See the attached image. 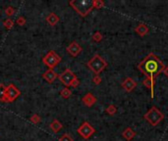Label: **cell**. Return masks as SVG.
Listing matches in <instances>:
<instances>
[{
    "label": "cell",
    "instance_id": "6da1fadb",
    "mask_svg": "<svg viewBox=\"0 0 168 141\" xmlns=\"http://www.w3.org/2000/svg\"><path fill=\"white\" fill-rule=\"evenodd\" d=\"M164 68H165L164 63L154 53H149L138 65V69L141 70L142 74H144L145 76L152 77V79L157 76L159 74H161Z\"/></svg>",
    "mask_w": 168,
    "mask_h": 141
},
{
    "label": "cell",
    "instance_id": "7a4b0ae2",
    "mask_svg": "<svg viewBox=\"0 0 168 141\" xmlns=\"http://www.w3.org/2000/svg\"><path fill=\"white\" fill-rule=\"evenodd\" d=\"M69 5L82 17H86L93 9V0H72Z\"/></svg>",
    "mask_w": 168,
    "mask_h": 141
},
{
    "label": "cell",
    "instance_id": "3957f363",
    "mask_svg": "<svg viewBox=\"0 0 168 141\" xmlns=\"http://www.w3.org/2000/svg\"><path fill=\"white\" fill-rule=\"evenodd\" d=\"M87 66L95 75H99L107 67V63L100 55L95 54V56L87 63Z\"/></svg>",
    "mask_w": 168,
    "mask_h": 141
},
{
    "label": "cell",
    "instance_id": "277c9868",
    "mask_svg": "<svg viewBox=\"0 0 168 141\" xmlns=\"http://www.w3.org/2000/svg\"><path fill=\"white\" fill-rule=\"evenodd\" d=\"M144 118L145 121H148L149 124L152 125V127H155V125H157L164 118V115L160 112L156 107L154 106L144 115Z\"/></svg>",
    "mask_w": 168,
    "mask_h": 141
},
{
    "label": "cell",
    "instance_id": "5b68a950",
    "mask_svg": "<svg viewBox=\"0 0 168 141\" xmlns=\"http://www.w3.org/2000/svg\"><path fill=\"white\" fill-rule=\"evenodd\" d=\"M61 62V57L56 53L54 50H50L47 52V54L42 58V63L47 66L49 69L53 70L59 63Z\"/></svg>",
    "mask_w": 168,
    "mask_h": 141
},
{
    "label": "cell",
    "instance_id": "8992f818",
    "mask_svg": "<svg viewBox=\"0 0 168 141\" xmlns=\"http://www.w3.org/2000/svg\"><path fill=\"white\" fill-rule=\"evenodd\" d=\"M21 95L20 89L15 86L13 83H10L8 86H6V91H5V103H11L15 101L19 96Z\"/></svg>",
    "mask_w": 168,
    "mask_h": 141
},
{
    "label": "cell",
    "instance_id": "52a82bcc",
    "mask_svg": "<svg viewBox=\"0 0 168 141\" xmlns=\"http://www.w3.org/2000/svg\"><path fill=\"white\" fill-rule=\"evenodd\" d=\"M77 132L79 133L84 139H89V137L95 132V129L89 122H84L79 127V128L77 129Z\"/></svg>",
    "mask_w": 168,
    "mask_h": 141
},
{
    "label": "cell",
    "instance_id": "ba28073f",
    "mask_svg": "<svg viewBox=\"0 0 168 141\" xmlns=\"http://www.w3.org/2000/svg\"><path fill=\"white\" fill-rule=\"evenodd\" d=\"M58 80L61 81V82L65 85V87H69L71 86V84H72V82L74 81L75 79H77L76 75L70 69L67 68L64 72H63L62 74H60V75H58Z\"/></svg>",
    "mask_w": 168,
    "mask_h": 141
},
{
    "label": "cell",
    "instance_id": "9c48e42d",
    "mask_svg": "<svg viewBox=\"0 0 168 141\" xmlns=\"http://www.w3.org/2000/svg\"><path fill=\"white\" fill-rule=\"evenodd\" d=\"M66 51L68 52L72 57H77L78 55L83 51V47H82L78 42L73 41V42H71L68 46H67Z\"/></svg>",
    "mask_w": 168,
    "mask_h": 141
},
{
    "label": "cell",
    "instance_id": "30bf717a",
    "mask_svg": "<svg viewBox=\"0 0 168 141\" xmlns=\"http://www.w3.org/2000/svg\"><path fill=\"white\" fill-rule=\"evenodd\" d=\"M121 85L127 92H131V91H133L136 88L137 82L133 79H131V77H126V79L122 81Z\"/></svg>",
    "mask_w": 168,
    "mask_h": 141
},
{
    "label": "cell",
    "instance_id": "8fae6325",
    "mask_svg": "<svg viewBox=\"0 0 168 141\" xmlns=\"http://www.w3.org/2000/svg\"><path fill=\"white\" fill-rule=\"evenodd\" d=\"M57 76H58V75L55 73V70L52 69H48L47 70H45V72L42 74V77L47 81L48 83L53 82V81L57 79Z\"/></svg>",
    "mask_w": 168,
    "mask_h": 141
},
{
    "label": "cell",
    "instance_id": "7c38bea8",
    "mask_svg": "<svg viewBox=\"0 0 168 141\" xmlns=\"http://www.w3.org/2000/svg\"><path fill=\"white\" fill-rule=\"evenodd\" d=\"M82 101L87 107H92L96 103V97L91 92H89L82 98Z\"/></svg>",
    "mask_w": 168,
    "mask_h": 141
},
{
    "label": "cell",
    "instance_id": "4fadbf2b",
    "mask_svg": "<svg viewBox=\"0 0 168 141\" xmlns=\"http://www.w3.org/2000/svg\"><path fill=\"white\" fill-rule=\"evenodd\" d=\"M143 84H144V86H145L147 88H148L149 90H151V98H154V79H152V77L145 76V79L143 80Z\"/></svg>",
    "mask_w": 168,
    "mask_h": 141
},
{
    "label": "cell",
    "instance_id": "5bb4252c",
    "mask_svg": "<svg viewBox=\"0 0 168 141\" xmlns=\"http://www.w3.org/2000/svg\"><path fill=\"white\" fill-rule=\"evenodd\" d=\"M135 32L139 34L140 36H145L147 35L148 32H149V28L147 25L145 24H140L139 26H137L136 28H135Z\"/></svg>",
    "mask_w": 168,
    "mask_h": 141
},
{
    "label": "cell",
    "instance_id": "9a60e30c",
    "mask_svg": "<svg viewBox=\"0 0 168 141\" xmlns=\"http://www.w3.org/2000/svg\"><path fill=\"white\" fill-rule=\"evenodd\" d=\"M59 21H60L59 16L58 15H56L55 13H49L48 14V16L46 17V22L50 26H52V27L55 26V25H57Z\"/></svg>",
    "mask_w": 168,
    "mask_h": 141
},
{
    "label": "cell",
    "instance_id": "2e32d148",
    "mask_svg": "<svg viewBox=\"0 0 168 141\" xmlns=\"http://www.w3.org/2000/svg\"><path fill=\"white\" fill-rule=\"evenodd\" d=\"M122 136L124 137L127 141H131L134 137L136 136V132L134 131L131 128H126L125 130L122 132Z\"/></svg>",
    "mask_w": 168,
    "mask_h": 141
},
{
    "label": "cell",
    "instance_id": "e0dca14e",
    "mask_svg": "<svg viewBox=\"0 0 168 141\" xmlns=\"http://www.w3.org/2000/svg\"><path fill=\"white\" fill-rule=\"evenodd\" d=\"M49 128H50V129H51L52 131L56 133V132H58L63 128V125H62V124H61L60 122L55 118V120H53V121L51 122V124H49Z\"/></svg>",
    "mask_w": 168,
    "mask_h": 141
},
{
    "label": "cell",
    "instance_id": "ac0fdd59",
    "mask_svg": "<svg viewBox=\"0 0 168 141\" xmlns=\"http://www.w3.org/2000/svg\"><path fill=\"white\" fill-rule=\"evenodd\" d=\"M60 95L62 96L63 98L68 99L69 97H71V95H72V92H71V90L69 89V87H64L60 91Z\"/></svg>",
    "mask_w": 168,
    "mask_h": 141
},
{
    "label": "cell",
    "instance_id": "d6986e66",
    "mask_svg": "<svg viewBox=\"0 0 168 141\" xmlns=\"http://www.w3.org/2000/svg\"><path fill=\"white\" fill-rule=\"evenodd\" d=\"M5 91L6 86L3 83H0V101L5 102Z\"/></svg>",
    "mask_w": 168,
    "mask_h": 141
},
{
    "label": "cell",
    "instance_id": "ffe728a7",
    "mask_svg": "<svg viewBox=\"0 0 168 141\" xmlns=\"http://www.w3.org/2000/svg\"><path fill=\"white\" fill-rule=\"evenodd\" d=\"M92 38L93 41H95V42H100V41L102 40L103 36H102L101 32H95L92 34Z\"/></svg>",
    "mask_w": 168,
    "mask_h": 141
},
{
    "label": "cell",
    "instance_id": "44dd1931",
    "mask_svg": "<svg viewBox=\"0 0 168 141\" xmlns=\"http://www.w3.org/2000/svg\"><path fill=\"white\" fill-rule=\"evenodd\" d=\"M106 113L108 114V115H114V114H116V112H117V108H116V106H114L113 104H110L109 106L107 107L106 108Z\"/></svg>",
    "mask_w": 168,
    "mask_h": 141
},
{
    "label": "cell",
    "instance_id": "7402d4cb",
    "mask_svg": "<svg viewBox=\"0 0 168 141\" xmlns=\"http://www.w3.org/2000/svg\"><path fill=\"white\" fill-rule=\"evenodd\" d=\"M3 26H4V28L6 29H11L14 26V21L11 19H6L4 22H3Z\"/></svg>",
    "mask_w": 168,
    "mask_h": 141
},
{
    "label": "cell",
    "instance_id": "603a6c76",
    "mask_svg": "<svg viewBox=\"0 0 168 141\" xmlns=\"http://www.w3.org/2000/svg\"><path fill=\"white\" fill-rule=\"evenodd\" d=\"M104 7V2L102 0H93V8L101 9Z\"/></svg>",
    "mask_w": 168,
    "mask_h": 141
},
{
    "label": "cell",
    "instance_id": "cb8c5ba5",
    "mask_svg": "<svg viewBox=\"0 0 168 141\" xmlns=\"http://www.w3.org/2000/svg\"><path fill=\"white\" fill-rule=\"evenodd\" d=\"M30 121H31L33 124H39V122H40V117L39 116V115L37 114H33V115H32V117H31V118H30Z\"/></svg>",
    "mask_w": 168,
    "mask_h": 141
},
{
    "label": "cell",
    "instance_id": "d4e9b609",
    "mask_svg": "<svg viewBox=\"0 0 168 141\" xmlns=\"http://www.w3.org/2000/svg\"><path fill=\"white\" fill-rule=\"evenodd\" d=\"M59 141H74V139L72 136H70L69 134L65 133V134H63L60 138H59Z\"/></svg>",
    "mask_w": 168,
    "mask_h": 141
},
{
    "label": "cell",
    "instance_id": "484cf974",
    "mask_svg": "<svg viewBox=\"0 0 168 141\" xmlns=\"http://www.w3.org/2000/svg\"><path fill=\"white\" fill-rule=\"evenodd\" d=\"M14 13H15V9L13 8L12 6H8V7H7V8L5 9V14H6L8 17L12 16V15H13Z\"/></svg>",
    "mask_w": 168,
    "mask_h": 141
},
{
    "label": "cell",
    "instance_id": "4316f807",
    "mask_svg": "<svg viewBox=\"0 0 168 141\" xmlns=\"http://www.w3.org/2000/svg\"><path fill=\"white\" fill-rule=\"evenodd\" d=\"M101 80H101V77H100L99 75H95V76H93V77H92L93 83L96 84V85H98V84L101 83Z\"/></svg>",
    "mask_w": 168,
    "mask_h": 141
},
{
    "label": "cell",
    "instance_id": "83f0119b",
    "mask_svg": "<svg viewBox=\"0 0 168 141\" xmlns=\"http://www.w3.org/2000/svg\"><path fill=\"white\" fill-rule=\"evenodd\" d=\"M16 23H17L19 26H24V25L26 24V19H25V18H24L23 16H20V17H18Z\"/></svg>",
    "mask_w": 168,
    "mask_h": 141
},
{
    "label": "cell",
    "instance_id": "f1b7e54d",
    "mask_svg": "<svg viewBox=\"0 0 168 141\" xmlns=\"http://www.w3.org/2000/svg\"><path fill=\"white\" fill-rule=\"evenodd\" d=\"M79 84H80V80H79V79H78V77H77V79H75V80H74V81L72 82V84H71V86H73V87L76 88V87L79 86Z\"/></svg>",
    "mask_w": 168,
    "mask_h": 141
},
{
    "label": "cell",
    "instance_id": "f546056e",
    "mask_svg": "<svg viewBox=\"0 0 168 141\" xmlns=\"http://www.w3.org/2000/svg\"><path fill=\"white\" fill-rule=\"evenodd\" d=\"M164 75H165L167 77H168V66L167 67H165V68H164V70H163V72H162Z\"/></svg>",
    "mask_w": 168,
    "mask_h": 141
}]
</instances>
